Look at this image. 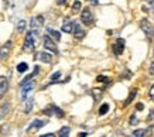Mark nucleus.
I'll return each mask as SVG.
<instances>
[{"instance_id": "f257e3e1", "label": "nucleus", "mask_w": 154, "mask_h": 137, "mask_svg": "<svg viewBox=\"0 0 154 137\" xmlns=\"http://www.w3.org/2000/svg\"><path fill=\"white\" fill-rule=\"evenodd\" d=\"M37 31H28L26 34V40H24V51H33L35 48V41H37Z\"/></svg>"}, {"instance_id": "f03ea898", "label": "nucleus", "mask_w": 154, "mask_h": 137, "mask_svg": "<svg viewBox=\"0 0 154 137\" xmlns=\"http://www.w3.org/2000/svg\"><path fill=\"white\" fill-rule=\"evenodd\" d=\"M140 29L144 31L146 35H147L149 38H153L154 37V26L150 23L147 19L140 20Z\"/></svg>"}, {"instance_id": "7ed1b4c3", "label": "nucleus", "mask_w": 154, "mask_h": 137, "mask_svg": "<svg viewBox=\"0 0 154 137\" xmlns=\"http://www.w3.org/2000/svg\"><path fill=\"white\" fill-rule=\"evenodd\" d=\"M44 113L47 114V116H57V117H64V112H62V109L55 106V105H50L47 108L42 110Z\"/></svg>"}, {"instance_id": "20e7f679", "label": "nucleus", "mask_w": 154, "mask_h": 137, "mask_svg": "<svg viewBox=\"0 0 154 137\" xmlns=\"http://www.w3.org/2000/svg\"><path fill=\"white\" fill-rule=\"evenodd\" d=\"M42 43H44L42 45H44V48H45V50L54 52V54H58V48H57V45H55V41H54L51 37L45 35V37H44V40H42Z\"/></svg>"}, {"instance_id": "39448f33", "label": "nucleus", "mask_w": 154, "mask_h": 137, "mask_svg": "<svg viewBox=\"0 0 154 137\" xmlns=\"http://www.w3.org/2000/svg\"><path fill=\"white\" fill-rule=\"evenodd\" d=\"M81 21L84 24H86V26L94 24V14H92V11L89 9L82 10V13H81Z\"/></svg>"}, {"instance_id": "423d86ee", "label": "nucleus", "mask_w": 154, "mask_h": 137, "mask_svg": "<svg viewBox=\"0 0 154 137\" xmlns=\"http://www.w3.org/2000/svg\"><path fill=\"white\" fill-rule=\"evenodd\" d=\"M42 24H44V17L42 16H35V17H33L31 19V23H30V26H31V30L33 31H40V29L42 27Z\"/></svg>"}, {"instance_id": "0eeeda50", "label": "nucleus", "mask_w": 154, "mask_h": 137, "mask_svg": "<svg viewBox=\"0 0 154 137\" xmlns=\"http://www.w3.org/2000/svg\"><path fill=\"white\" fill-rule=\"evenodd\" d=\"M11 47H13V43L11 41H7L6 44H3L0 47V59L3 61L10 55V51H11Z\"/></svg>"}, {"instance_id": "6e6552de", "label": "nucleus", "mask_w": 154, "mask_h": 137, "mask_svg": "<svg viewBox=\"0 0 154 137\" xmlns=\"http://www.w3.org/2000/svg\"><path fill=\"white\" fill-rule=\"evenodd\" d=\"M34 86H35V84H34L33 81H30V82H27V84H24V85H21V99L23 100H27V96L28 93L31 92V90L34 89Z\"/></svg>"}, {"instance_id": "1a4fd4ad", "label": "nucleus", "mask_w": 154, "mask_h": 137, "mask_svg": "<svg viewBox=\"0 0 154 137\" xmlns=\"http://www.w3.org/2000/svg\"><path fill=\"white\" fill-rule=\"evenodd\" d=\"M45 120H38V119H35V120H33L31 122V124L27 127V133H33L35 132V130H38V129H41L45 126Z\"/></svg>"}, {"instance_id": "9d476101", "label": "nucleus", "mask_w": 154, "mask_h": 137, "mask_svg": "<svg viewBox=\"0 0 154 137\" xmlns=\"http://www.w3.org/2000/svg\"><path fill=\"white\" fill-rule=\"evenodd\" d=\"M123 51H125V40L117 38L116 43L113 44V52H115V55H122Z\"/></svg>"}, {"instance_id": "9b49d317", "label": "nucleus", "mask_w": 154, "mask_h": 137, "mask_svg": "<svg viewBox=\"0 0 154 137\" xmlns=\"http://www.w3.org/2000/svg\"><path fill=\"white\" fill-rule=\"evenodd\" d=\"M72 34L76 40H81V38L85 37V30L81 27L79 23H75L74 21V27H72Z\"/></svg>"}, {"instance_id": "f8f14e48", "label": "nucleus", "mask_w": 154, "mask_h": 137, "mask_svg": "<svg viewBox=\"0 0 154 137\" xmlns=\"http://www.w3.org/2000/svg\"><path fill=\"white\" fill-rule=\"evenodd\" d=\"M9 89V81L6 76H0V98H3Z\"/></svg>"}, {"instance_id": "ddd939ff", "label": "nucleus", "mask_w": 154, "mask_h": 137, "mask_svg": "<svg viewBox=\"0 0 154 137\" xmlns=\"http://www.w3.org/2000/svg\"><path fill=\"white\" fill-rule=\"evenodd\" d=\"M38 59V61H41V62H45V64H50L51 62V54H48V52H38L37 54V57H35Z\"/></svg>"}, {"instance_id": "4468645a", "label": "nucleus", "mask_w": 154, "mask_h": 137, "mask_svg": "<svg viewBox=\"0 0 154 137\" xmlns=\"http://www.w3.org/2000/svg\"><path fill=\"white\" fill-rule=\"evenodd\" d=\"M72 27H74V21H71V20L66 19L65 21H64V24H62V31L64 33H72Z\"/></svg>"}, {"instance_id": "2eb2a0df", "label": "nucleus", "mask_w": 154, "mask_h": 137, "mask_svg": "<svg viewBox=\"0 0 154 137\" xmlns=\"http://www.w3.org/2000/svg\"><path fill=\"white\" fill-rule=\"evenodd\" d=\"M48 33V37H51L54 41H60L61 40V33H58L57 30H52V29H48L47 30Z\"/></svg>"}, {"instance_id": "dca6fc26", "label": "nucleus", "mask_w": 154, "mask_h": 137, "mask_svg": "<svg viewBox=\"0 0 154 137\" xmlns=\"http://www.w3.org/2000/svg\"><path fill=\"white\" fill-rule=\"evenodd\" d=\"M9 110H10V103H5L0 108V119L6 117V116L9 114Z\"/></svg>"}, {"instance_id": "f3484780", "label": "nucleus", "mask_w": 154, "mask_h": 137, "mask_svg": "<svg viewBox=\"0 0 154 137\" xmlns=\"http://www.w3.org/2000/svg\"><path fill=\"white\" fill-rule=\"evenodd\" d=\"M69 133H71V129L68 127V126H64V127L58 132V137H69Z\"/></svg>"}, {"instance_id": "a211bd4d", "label": "nucleus", "mask_w": 154, "mask_h": 137, "mask_svg": "<svg viewBox=\"0 0 154 137\" xmlns=\"http://www.w3.org/2000/svg\"><path fill=\"white\" fill-rule=\"evenodd\" d=\"M26 26H27L26 20H20L19 23H17V26H16V30H17V33H24V30H26Z\"/></svg>"}, {"instance_id": "6ab92c4d", "label": "nucleus", "mask_w": 154, "mask_h": 137, "mask_svg": "<svg viewBox=\"0 0 154 137\" xmlns=\"http://www.w3.org/2000/svg\"><path fill=\"white\" fill-rule=\"evenodd\" d=\"M33 105H34L33 99H28V100H27V103H26V109H24V113H30V112H31V109H33Z\"/></svg>"}, {"instance_id": "aec40b11", "label": "nucleus", "mask_w": 154, "mask_h": 137, "mask_svg": "<svg viewBox=\"0 0 154 137\" xmlns=\"http://www.w3.org/2000/svg\"><path fill=\"white\" fill-rule=\"evenodd\" d=\"M107 110H109V105H107V103H103L102 106L99 108V114H100V116H103V114L107 113Z\"/></svg>"}, {"instance_id": "412c9836", "label": "nucleus", "mask_w": 154, "mask_h": 137, "mask_svg": "<svg viewBox=\"0 0 154 137\" xmlns=\"http://www.w3.org/2000/svg\"><path fill=\"white\" fill-rule=\"evenodd\" d=\"M136 93H137V90H136V89H133V90H131V95H129V98H127V100H126V102H125V106H127V105H129V103H131V102H133V99H134Z\"/></svg>"}, {"instance_id": "4be33fe9", "label": "nucleus", "mask_w": 154, "mask_h": 137, "mask_svg": "<svg viewBox=\"0 0 154 137\" xmlns=\"http://www.w3.org/2000/svg\"><path fill=\"white\" fill-rule=\"evenodd\" d=\"M27 69H28V65L26 62H20L19 65H17V71L19 72H26Z\"/></svg>"}, {"instance_id": "5701e85b", "label": "nucleus", "mask_w": 154, "mask_h": 137, "mask_svg": "<svg viewBox=\"0 0 154 137\" xmlns=\"http://www.w3.org/2000/svg\"><path fill=\"white\" fill-rule=\"evenodd\" d=\"M60 76H61V72H55V74H52L51 76V81H50V84H55V82H58L60 81Z\"/></svg>"}, {"instance_id": "b1692460", "label": "nucleus", "mask_w": 154, "mask_h": 137, "mask_svg": "<svg viewBox=\"0 0 154 137\" xmlns=\"http://www.w3.org/2000/svg\"><path fill=\"white\" fill-rule=\"evenodd\" d=\"M146 136V130L144 129H139L133 133V137H144Z\"/></svg>"}, {"instance_id": "393cba45", "label": "nucleus", "mask_w": 154, "mask_h": 137, "mask_svg": "<svg viewBox=\"0 0 154 137\" xmlns=\"http://www.w3.org/2000/svg\"><path fill=\"white\" fill-rule=\"evenodd\" d=\"M81 7H82V3H81V2H78V0L74 2V5H72V10H74V11H79Z\"/></svg>"}, {"instance_id": "a878e982", "label": "nucleus", "mask_w": 154, "mask_h": 137, "mask_svg": "<svg viewBox=\"0 0 154 137\" xmlns=\"http://www.w3.org/2000/svg\"><path fill=\"white\" fill-rule=\"evenodd\" d=\"M130 124H137V117H136V114H133L130 117Z\"/></svg>"}, {"instance_id": "bb28decb", "label": "nucleus", "mask_w": 154, "mask_h": 137, "mask_svg": "<svg viewBox=\"0 0 154 137\" xmlns=\"http://www.w3.org/2000/svg\"><path fill=\"white\" fill-rule=\"evenodd\" d=\"M98 81L99 82H109V79H106V76H98Z\"/></svg>"}, {"instance_id": "cd10ccee", "label": "nucleus", "mask_w": 154, "mask_h": 137, "mask_svg": "<svg viewBox=\"0 0 154 137\" xmlns=\"http://www.w3.org/2000/svg\"><path fill=\"white\" fill-rule=\"evenodd\" d=\"M150 96H151V98H153V100H154V85L150 88Z\"/></svg>"}, {"instance_id": "c85d7f7f", "label": "nucleus", "mask_w": 154, "mask_h": 137, "mask_svg": "<svg viewBox=\"0 0 154 137\" xmlns=\"http://www.w3.org/2000/svg\"><path fill=\"white\" fill-rule=\"evenodd\" d=\"M40 137H55V134H52V133H47V134H42Z\"/></svg>"}, {"instance_id": "c756f323", "label": "nucleus", "mask_w": 154, "mask_h": 137, "mask_svg": "<svg viewBox=\"0 0 154 137\" xmlns=\"http://www.w3.org/2000/svg\"><path fill=\"white\" fill-rule=\"evenodd\" d=\"M149 72H150V74H154V62H153V64H151V65H150V69H149Z\"/></svg>"}, {"instance_id": "7c9ffc66", "label": "nucleus", "mask_w": 154, "mask_h": 137, "mask_svg": "<svg viewBox=\"0 0 154 137\" xmlns=\"http://www.w3.org/2000/svg\"><path fill=\"white\" fill-rule=\"evenodd\" d=\"M112 137H127V136H125V134H122V133H117V134H113Z\"/></svg>"}, {"instance_id": "2f4dec72", "label": "nucleus", "mask_w": 154, "mask_h": 137, "mask_svg": "<svg viewBox=\"0 0 154 137\" xmlns=\"http://www.w3.org/2000/svg\"><path fill=\"white\" fill-rule=\"evenodd\" d=\"M65 2H66V0H57V3H58V5H65Z\"/></svg>"}, {"instance_id": "473e14b6", "label": "nucleus", "mask_w": 154, "mask_h": 137, "mask_svg": "<svg viewBox=\"0 0 154 137\" xmlns=\"http://www.w3.org/2000/svg\"><path fill=\"white\" fill-rule=\"evenodd\" d=\"M78 137H86V133H84V132L79 133V134H78Z\"/></svg>"}, {"instance_id": "72a5a7b5", "label": "nucleus", "mask_w": 154, "mask_h": 137, "mask_svg": "<svg viewBox=\"0 0 154 137\" xmlns=\"http://www.w3.org/2000/svg\"><path fill=\"white\" fill-rule=\"evenodd\" d=\"M137 109H143V103H139V105H137Z\"/></svg>"}, {"instance_id": "f704fd0d", "label": "nucleus", "mask_w": 154, "mask_h": 137, "mask_svg": "<svg viewBox=\"0 0 154 137\" xmlns=\"http://www.w3.org/2000/svg\"><path fill=\"white\" fill-rule=\"evenodd\" d=\"M91 2H92L94 5H96V3H98V0H91Z\"/></svg>"}, {"instance_id": "c9c22d12", "label": "nucleus", "mask_w": 154, "mask_h": 137, "mask_svg": "<svg viewBox=\"0 0 154 137\" xmlns=\"http://www.w3.org/2000/svg\"><path fill=\"white\" fill-rule=\"evenodd\" d=\"M102 137H105V136H102Z\"/></svg>"}]
</instances>
